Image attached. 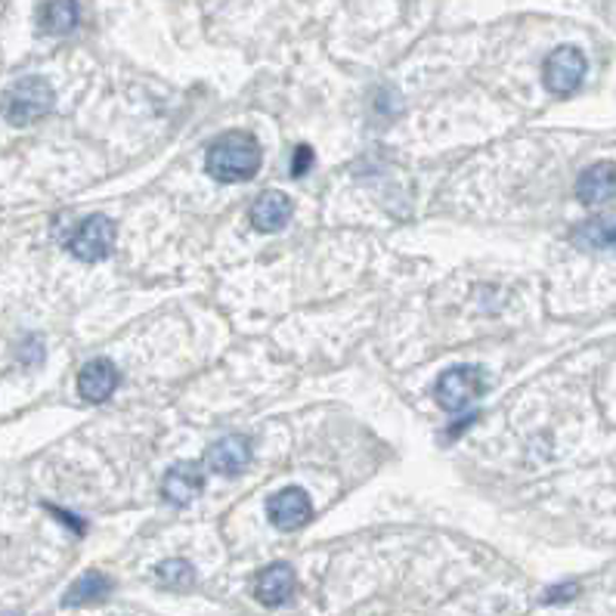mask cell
<instances>
[{"mask_svg":"<svg viewBox=\"0 0 616 616\" xmlns=\"http://www.w3.org/2000/svg\"><path fill=\"white\" fill-rule=\"evenodd\" d=\"M260 158L258 137H251L248 130H230L208 146L205 171L217 183H242L260 171Z\"/></svg>","mask_w":616,"mask_h":616,"instance_id":"6da1fadb","label":"cell"},{"mask_svg":"<svg viewBox=\"0 0 616 616\" xmlns=\"http://www.w3.org/2000/svg\"><path fill=\"white\" fill-rule=\"evenodd\" d=\"M53 106H57V93H53L50 81L38 78V74L13 81L3 90V100H0L3 118L13 128H29L34 121H41L53 112Z\"/></svg>","mask_w":616,"mask_h":616,"instance_id":"7a4b0ae2","label":"cell"},{"mask_svg":"<svg viewBox=\"0 0 616 616\" xmlns=\"http://www.w3.org/2000/svg\"><path fill=\"white\" fill-rule=\"evenodd\" d=\"M487 394V369L484 366H471V362H461L446 369L437 385H434V397L444 406L446 413H461L468 409L474 400H480Z\"/></svg>","mask_w":616,"mask_h":616,"instance_id":"3957f363","label":"cell"},{"mask_svg":"<svg viewBox=\"0 0 616 616\" xmlns=\"http://www.w3.org/2000/svg\"><path fill=\"white\" fill-rule=\"evenodd\" d=\"M118 230L116 220L106 215H90L85 217L78 227L72 230L69 239H62V245L69 248V255L85 264H97V260H106L116 248Z\"/></svg>","mask_w":616,"mask_h":616,"instance_id":"277c9868","label":"cell"},{"mask_svg":"<svg viewBox=\"0 0 616 616\" xmlns=\"http://www.w3.org/2000/svg\"><path fill=\"white\" fill-rule=\"evenodd\" d=\"M588 62L583 57V50H576L570 43H564L558 47L555 53H548L543 66V81L548 87V93H555V97H570L576 87L583 85V78H586Z\"/></svg>","mask_w":616,"mask_h":616,"instance_id":"5b68a950","label":"cell"},{"mask_svg":"<svg viewBox=\"0 0 616 616\" xmlns=\"http://www.w3.org/2000/svg\"><path fill=\"white\" fill-rule=\"evenodd\" d=\"M267 517L276 530L295 533L310 524L314 517V505H310V496L304 493L301 487H286L279 493H272L267 499Z\"/></svg>","mask_w":616,"mask_h":616,"instance_id":"8992f818","label":"cell"},{"mask_svg":"<svg viewBox=\"0 0 616 616\" xmlns=\"http://www.w3.org/2000/svg\"><path fill=\"white\" fill-rule=\"evenodd\" d=\"M205 465L220 477H239L251 465V437L248 434H227L205 453Z\"/></svg>","mask_w":616,"mask_h":616,"instance_id":"52a82bcc","label":"cell"},{"mask_svg":"<svg viewBox=\"0 0 616 616\" xmlns=\"http://www.w3.org/2000/svg\"><path fill=\"white\" fill-rule=\"evenodd\" d=\"M205 493V468L201 461H177L168 468L165 480H161V496L171 505H189Z\"/></svg>","mask_w":616,"mask_h":616,"instance_id":"ba28073f","label":"cell"},{"mask_svg":"<svg viewBox=\"0 0 616 616\" xmlns=\"http://www.w3.org/2000/svg\"><path fill=\"white\" fill-rule=\"evenodd\" d=\"M121 385L116 362L112 359H90L78 372V394L85 403H106L112 400V394Z\"/></svg>","mask_w":616,"mask_h":616,"instance_id":"9c48e42d","label":"cell"},{"mask_svg":"<svg viewBox=\"0 0 616 616\" xmlns=\"http://www.w3.org/2000/svg\"><path fill=\"white\" fill-rule=\"evenodd\" d=\"M295 586H298L295 567H291L288 560H276V564L264 567L258 574L255 598H258L264 607H282V604L295 595Z\"/></svg>","mask_w":616,"mask_h":616,"instance_id":"30bf717a","label":"cell"},{"mask_svg":"<svg viewBox=\"0 0 616 616\" xmlns=\"http://www.w3.org/2000/svg\"><path fill=\"white\" fill-rule=\"evenodd\" d=\"M295 215V201L288 199L286 192H279V189H267V192H260L255 205H251V227L260 232H276L286 227L288 220Z\"/></svg>","mask_w":616,"mask_h":616,"instance_id":"8fae6325","label":"cell"},{"mask_svg":"<svg viewBox=\"0 0 616 616\" xmlns=\"http://www.w3.org/2000/svg\"><path fill=\"white\" fill-rule=\"evenodd\" d=\"M616 196V165L614 161H598L576 180V199L583 205H604Z\"/></svg>","mask_w":616,"mask_h":616,"instance_id":"7c38bea8","label":"cell"},{"mask_svg":"<svg viewBox=\"0 0 616 616\" xmlns=\"http://www.w3.org/2000/svg\"><path fill=\"white\" fill-rule=\"evenodd\" d=\"M78 0H43L41 7H38V16H34V22H38V31L47 34V38H62V34H69L78 26Z\"/></svg>","mask_w":616,"mask_h":616,"instance_id":"4fadbf2b","label":"cell"},{"mask_svg":"<svg viewBox=\"0 0 616 616\" xmlns=\"http://www.w3.org/2000/svg\"><path fill=\"white\" fill-rule=\"evenodd\" d=\"M112 588H116V583L109 576L100 574V570H87L85 576H78L69 586L66 598H62V607H85V604L106 602L112 595Z\"/></svg>","mask_w":616,"mask_h":616,"instance_id":"5bb4252c","label":"cell"},{"mask_svg":"<svg viewBox=\"0 0 616 616\" xmlns=\"http://www.w3.org/2000/svg\"><path fill=\"white\" fill-rule=\"evenodd\" d=\"M156 583L165 592H189L196 586V567L183 558H168L156 567Z\"/></svg>","mask_w":616,"mask_h":616,"instance_id":"9a60e30c","label":"cell"},{"mask_svg":"<svg viewBox=\"0 0 616 616\" xmlns=\"http://www.w3.org/2000/svg\"><path fill=\"white\" fill-rule=\"evenodd\" d=\"M574 239L576 245L586 248V251H610L616 242L614 220H610V217H607V220H586V223L576 227Z\"/></svg>","mask_w":616,"mask_h":616,"instance_id":"2e32d148","label":"cell"},{"mask_svg":"<svg viewBox=\"0 0 616 616\" xmlns=\"http://www.w3.org/2000/svg\"><path fill=\"white\" fill-rule=\"evenodd\" d=\"M314 161H316L314 149H310L307 143L298 146V149H295V156H291V177H298V180H301V177H307V173H310V168H314Z\"/></svg>","mask_w":616,"mask_h":616,"instance_id":"e0dca14e","label":"cell"},{"mask_svg":"<svg viewBox=\"0 0 616 616\" xmlns=\"http://www.w3.org/2000/svg\"><path fill=\"white\" fill-rule=\"evenodd\" d=\"M579 595V586L576 583H567V586H558V588H548L545 592V604H558V602H570V598H576Z\"/></svg>","mask_w":616,"mask_h":616,"instance_id":"ac0fdd59","label":"cell"},{"mask_svg":"<svg viewBox=\"0 0 616 616\" xmlns=\"http://www.w3.org/2000/svg\"><path fill=\"white\" fill-rule=\"evenodd\" d=\"M47 511H53V515H57V517H62V520H66V527H69V530H74V533H85V520H81V517L69 515V511H62V508H53V505H47Z\"/></svg>","mask_w":616,"mask_h":616,"instance_id":"d6986e66","label":"cell"}]
</instances>
